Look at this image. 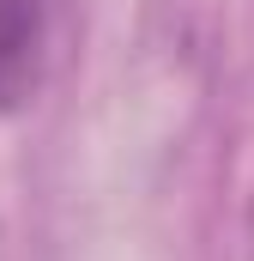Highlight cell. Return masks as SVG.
Listing matches in <instances>:
<instances>
[{
  "instance_id": "1",
  "label": "cell",
  "mask_w": 254,
  "mask_h": 261,
  "mask_svg": "<svg viewBox=\"0 0 254 261\" xmlns=\"http://www.w3.org/2000/svg\"><path fill=\"white\" fill-rule=\"evenodd\" d=\"M67 0H0V116H18L43 97L61 61Z\"/></svg>"
}]
</instances>
